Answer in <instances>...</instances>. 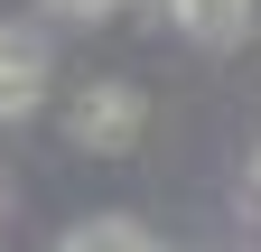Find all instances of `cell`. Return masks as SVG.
I'll use <instances>...</instances> for the list:
<instances>
[{
  "mask_svg": "<svg viewBox=\"0 0 261 252\" xmlns=\"http://www.w3.org/2000/svg\"><path fill=\"white\" fill-rule=\"evenodd\" d=\"M56 252H159V243H149L140 224H130V215H93V224H75Z\"/></svg>",
  "mask_w": 261,
  "mask_h": 252,
  "instance_id": "obj_4",
  "label": "cell"
},
{
  "mask_svg": "<svg viewBox=\"0 0 261 252\" xmlns=\"http://www.w3.org/2000/svg\"><path fill=\"white\" fill-rule=\"evenodd\" d=\"M149 131V93L130 84V75H93L75 84V103H65V140L93 149V159H121V149H140Z\"/></svg>",
  "mask_w": 261,
  "mask_h": 252,
  "instance_id": "obj_1",
  "label": "cell"
},
{
  "mask_svg": "<svg viewBox=\"0 0 261 252\" xmlns=\"http://www.w3.org/2000/svg\"><path fill=\"white\" fill-rule=\"evenodd\" d=\"M159 10H168V28L196 38V47H243L252 38V0H159Z\"/></svg>",
  "mask_w": 261,
  "mask_h": 252,
  "instance_id": "obj_3",
  "label": "cell"
},
{
  "mask_svg": "<svg viewBox=\"0 0 261 252\" xmlns=\"http://www.w3.org/2000/svg\"><path fill=\"white\" fill-rule=\"evenodd\" d=\"M38 103H47V38L0 28V121H28Z\"/></svg>",
  "mask_w": 261,
  "mask_h": 252,
  "instance_id": "obj_2",
  "label": "cell"
},
{
  "mask_svg": "<svg viewBox=\"0 0 261 252\" xmlns=\"http://www.w3.org/2000/svg\"><path fill=\"white\" fill-rule=\"evenodd\" d=\"M38 10H56V19H112L121 0H38Z\"/></svg>",
  "mask_w": 261,
  "mask_h": 252,
  "instance_id": "obj_5",
  "label": "cell"
}]
</instances>
